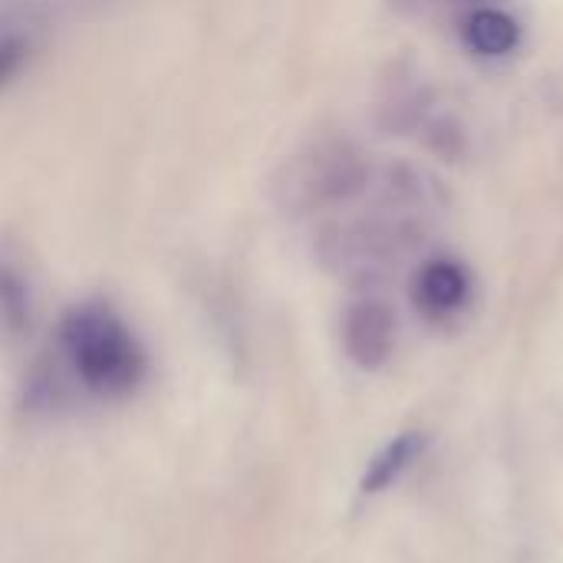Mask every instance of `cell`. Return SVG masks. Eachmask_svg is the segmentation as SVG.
<instances>
[{"mask_svg": "<svg viewBox=\"0 0 563 563\" xmlns=\"http://www.w3.org/2000/svg\"><path fill=\"white\" fill-rule=\"evenodd\" d=\"M426 452V435L422 432H402L396 435L383 452L373 455L366 475H363V492L366 495H379L386 488H393Z\"/></svg>", "mask_w": 563, "mask_h": 563, "instance_id": "obj_6", "label": "cell"}, {"mask_svg": "<svg viewBox=\"0 0 563 563\" xmlns=\"http://www.w3.org/2000/svg\"><path fill=\"white\" fill-rule=\"evenodd\" d=\"M26 59V40L20 36H0V89L20 73Z\"/></svg>", "mask_w": 563, "mask_h": 563, "instance_id": "obj_9", "label": "cell"}, {"mask_svg": "<svg viewBox=\"0 0 563 563\" xmlns=\"http://www.w3.org/2000/svg\"><path fill=\"white\" fill-rule=\"evenodd\" d=\"M343 346L360 369H383L396 350V313L383 300H360L343 317Z\"/></svg>", "mask_w": 563, "mask_h": 563, "instance_id": "obj_3", "label": "cell"}, {"mask_svg": "<svg viewBox=\"0 0 563 563\" xmlns=\"http://www.w3.org/2000/svg\"><path fill=\"white\" fill-rule=\"evenodd\" d=\"M412 16H442V13H472L478 7H495L498 0H393Z\"/></svg>", "mask_w": 563, "mask_h": 563, "instance_id": "obj_8", "label": "cell"}, {"mask_svg": "<svg viewBox=\"0 0 563 563\" xmlns=\"http://www.w3.org/2000/svg\"><path fill=\"white\" fill-rule=\"evenodd\" d=\"M462 40L472 53L498 59V56H508L518 49L521 23L508 10H501L498 3L478 7V10L465 13V20H462Z\"/></svg>", "mask_w": 563, "mask_h": 563, "instance_id": "obj_5", "label": "cell"}, {"mask_svg": "<svg viewBox=\"0 0 563 563\" xmlns=\"http://www.w3.org/2000/svg\"><path fill=\"white\" fill-rule=\"evenodd\" d=\"M56 346L73 383L96 399L132 396L148 369L145 350L125 320L106 303H79L63 313Z\"/></svg>", "mask_w": 563, "mask_h": 563, "instance_id": "obj_1", "label": "cell"}, {"mask_svg": "<svg viewBox=\"0 0 563 563\" xmlns=\"http://www.w3.org/2000/svg\"><path fill=\"white\" fill-rule=\"evenodd\" d=\"M26 327H30V287L10 261H0V330L16 336Z\"/></svg>", "mask_w": 563, "mask_h": 563, "instance_id": "obj_7", "label": "cell"}, {"mask_svg": "<svg viewBox=\"0 0 563 563\" xmlns=\"http://www.w3.org/2000/svg\"><path fill=\"white\" fill-rule=\"evenodd\" d=\"M369 181L373 168L356 145L323 139L280 165L274 175V198L290 214H313L353 201L369 188Z\"/></svg>", "mask_w": 563, "mask_h": 563, "instance_id": "obj_2", "label": "cell"}, {"mask_svg": "<svg viewBox=\"0 0 563 563\" xmlns=\"http://www.w3.org/2000/svg\"><path fill=\"white\" fill-rule=\"evenodd\" d=\"M409 294H412V303L419 313L442 320L465 307V300L472 294V277H468L465 264H459L452 257H432L412 274Z\"/></svg>", "mask_w": 563, "mask_h": 563, "instance_id": "obj_4", "label": "cell"}]
</instances>
